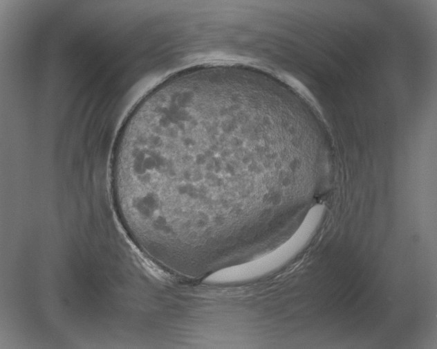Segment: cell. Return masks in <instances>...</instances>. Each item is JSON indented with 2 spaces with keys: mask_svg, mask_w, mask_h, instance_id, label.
Wrapping results in <instances>:
<instances>
[{
  "mask_svg": "<svg viewBox=\"0 0 437 349\" xmlns=\"http://www.w3.org/2000/svg\"><path fill=\"white\" fill-rule=\"evenodd\" d=\"M250 120L225 108L151 107L117 147V183L166 229L215 224L244 210L241 170L252 157Z\"/></svg>",
  "mask_w": 437,
  "mask_h": 349,
  "instance_id": "cell-1",
  "label": "cell"
}]
</instances>
